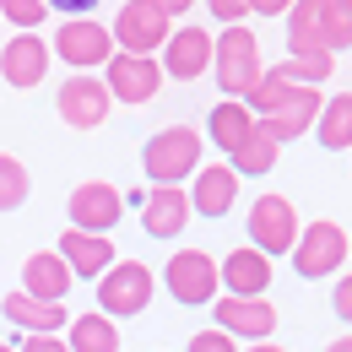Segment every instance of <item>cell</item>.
Segmentation results:
<instances>
[{
	"mask_svg": "<svg viewBox=\"0 0 352 352\" xmlns=\"http://www.w3.org/2000/svg\"><path fill=\"white\" fill-rule=\"evenodd\" d=\"M65 212H71V228H82V233H109L125 217V195L114 184H103V179H87V184L71 190Z\"/></svg>",
	"mask_w": 352,
	"mask_h": 352,
	"instance_id": "cell-11",
	"label": "cell"
},
{
	"mask_svg": "<svg viewBox=\"0 0 352 352\" xmlns=\"http://www.w3.org/2000/svg\"><path fill=\"white\" fill-rule=\"evenodd\" d=\"M49 11H60V16H92L98 11V0H44Z\"/></svg>",
	"mask_w": 352,
	"mask_h": 352,
	"instance_id": "cell-32",
	"label": "cell"
},
{
	"mask_svg": "<svg viewBox=\"0 0 352 352\" xmlns=\"http://www.w3.org/2000/svg\"><path fill=\"white\" fill-rule=\"evenodd\" d=\"M271 71H276L282 82H293V87H320V82L336 71V54H325V49H320V54H287V60L271 65Z\"/></svg>",
	"mask_w": 352,
	"mask_h": 352,
	"instance_id": "cell-25",
	"label": "cell"
},
{
	"mask_svg": "<svg viewBox=\"0 0 352 352\" xmlns=\"http://www.w3.org/2000/svg\"><path fill=\"white\" fill-rule=\"evenodd\" d=\"M320 44L331 54L352 49V0H320Z\"/></svg>",
	"mask_w": 352,
	"mask_h": 352,
	"instance_id": "cell-26",
	"label": "cell"
},
{
	"mask_svg": "<svg viewBox=\"0 0 352 352\" xmlns=\"http://www.w3.org/2000/svg\"><path fill=\"white\" fill-rule=\"evenodd\" d=\"M298 212H293V201L287 195H261L255 206H250V244L261 250V255H293V244H298Z\"/></svg>",
	"mask_w": 352,
	"mask_h": 352,
	"instance_id": "cell-9",
	"label": "cell"
},
{
	"mask_svg": "<svg viewBox=\"0 0 352 352\" xmlns=\"http://www.w3.org/2000/svg\"><path fill=\"white\" fill-rule=\"evenodd\" d=\"M28 190H33V179L22 168V157L0 152V212H16V206L28 201Z\"/></svg>",
	"mask_w": 352,
	"mask_h": 352,
	"instance_id": "cell-28",
	"label": "cell"
},
{
	"mask_svg": "<svg viewBox=\"0 0 352 352\" xmlns=\"http://www.w3.org/2000/svg\"><path fill=\"white\" fill-rule=\"evenodd\" d=\"M217 276H222L228 298H265V287H271V255H261L255 244H239V250L222 255Z\"/></svg>",
	"mask_w": 352,
	"mask_h": 352,
	"instance_id": "cell-14",
	"label": "cell"
},
{
	"mask_svg": "<svg viewBox=\"0 0 352 352\" xmlns=\"http://www.w3.org/2000/svg\"><path fill=\"white\" fill-rule=\"evenodd\" d=\"M206 11L217 16L222 28H239V22L250 16V0H206Z\"/></svg>",
	"mask_w": 352,
	"mask_h": 352,
	"instance_id": "cell-31",
	"label": "cell"
},
{
	"mask_svg": "<svg viewBox=\"0 0 352 352\" xmlns=\"http://www.w3.org/2000/svg\"><path fill=\"white\" fill-rule=\"evenodd\" d=\"M293 0H250V16H287Z\"/></svg>",
	"mask_w": 352,
	"mask_h": 352,
	"instance_id": "cell-35",
	"label": "cell"
},
{
	"mask_svg": "<svg viewBox=\"0 0 352 352\" xmlns=\"http://www.w3.org/2000/svg\"><path fill=\"white\" fill-rule=\"evenodd\" d=\"M44 0H0V22H11L16 33H38L44 28Z\"/></svg>",
	"mask_w": 352,
	"mask_h": 352,
	"instance_id": "cell-29",
	"label": "cell"
},
{
	"mask_svg": "<svg viewBox=\"0 0 352 352\" xmlns=\"http://www.w3.org/2000/svg\"><path fill=\"white\" fill-rule=\"evenodd\" d=\"M152 6H157V11H168V16H184L195 0H152Z\"/></svg>",
	"mask_w": 352,
	"mask_h": 352,
	"instance_id": "cell-36",
	"label": "cell"
},
{
	"mask_svg": "<svg viewBox=\"0 0 352 352\" xmlns=\"http://www.w3.org/2000/svg\"><path fill=\"white\" fill-rule=\"evenodd\" d=\"M54 60H65L71 71H98V65H109L114 60V33L103 28V22H92V16H65L60 28H54Z\"/></svg>",
	"mask_w": 352,
	"mask_h": 352,
	"instance_id": "cell-6",
	"label": "cell"
},
{
	"mask_svg": "<svg viewBox=\"0 0 352 352\" xmlns=\"http://www.w3.org/2000/svg\"><path fill=\"white\" fill-rule=\"evenodd\" d=\"M141 168H146L152 184H184V179H195V168H201V131H190V125L157 131L146 141V152H141Z\"/></svg>",
	"mask_w": 352,
	"mask_h": 352,
	"instance_id": "cell-1",
	"label": "cell"
},
{
	"mask_svg": "<svg viewBox=\"0 0 352 352\" xmlns=\"http://www.w3.org/2000/svg\"><path fill=\"white\" fill-rule=\"evenodd\" d=\"M49 65H54V49H49L38 33H16L11 44L0 49V82L16 87V92L38 87V82L49 76Z\"/></svg>",
	"mask_w": 352,
	"mask_h": 352,
	"instance_id": "cell-13",
	"label": "cell"
},
{
	"mask_svg": "<svg viewBox=\"0 0 352 352\" xmlns=\"http://www.w3.org/2000/svg\"><path fill=\"white\" fill-rule=\"evenodd\" d=\"M325 352H352V336H336V342H331Z\"/></svg>",
	"mask_w": 352,
	"mask_h": 352,
	"instance_id": "cell-37",
	"label": "cell"
},
{
	"mask_svg": "<svg viewBox=\"0 0 352 352\" xmlns=\"http://www.w3.org/2000/svg\"><path fill=\"white\" fill-rule=\"evenodd\" d=\"M250 352H287V347H276V342H255Z\"/></svg>",
	"mask_w": 352,
	"mask_h": 352,
	"instance_id": "cell-38",
	"label": "cell"
},
{
	"mask_svg": "<svg viewBox=\"0 0 352 352\" xmlns=\"http://www.w3.org/2000/svg\"><path fill=\"white\" fill-rule=\"evenodd\" d=\"M54 103H60V120H65L71 131H98V125L109 120V109H114L103 76H92V71H71V76L60 82V92H54Z\"/></svg>",
	"mask_w": 352,
	"mask_h": 352,
	"instance_id": "cell-8",
	"label": "cell"
},
{
	"mask_svg": "<svg viewBox=\"0 0 352 352\" xmlns=\"http://www.w3.org/2000/svg\"><path fill=\"white\" fill-rule=\"evenodd\" d=\"M71 287H76V276H71V265L60 261V250H38V255L22 261V293H28V298H38V304H65Z\"/></svg>",
	"mask_w": 352,
	"mask_h": 352,
	"instance_id": "cell-17",
	"label": "cell"
},
{
	"mask_svg": "<svg viewBox=\"0 0 352 352\" xmlns=\"http://www.w3.org/2000/svg\"><path fill=\"white\" fill-rule=\"evenodd\" d=\"M331 304H336V314H342V320L352 325V276H342V282H336V293H331Z\"/></svg>",
	"mask_w": 352,
	"mask_h": 352,
	"instance_id": "cell-33",
	"label": "cell"
},
{
	"mask_svg": "<svg viewBox=\"0 0 352 352\" xmlns=\"http://www.w3.org/2000/svg\"><path fill=\"white\" fill-rule=\"evenodd\" d=\"M184 352H239V342H233L228 331H195Z\"/></svg>",
	"mask_w": 352,
	"mask_h": 352,
	"instance_id": "cell-30",
	"label": "cell"
},
{
	"mask_svg": "<svg viewBox=\"0 0 352 352\" xmlns=\"http://www.w3.org/2000/svg\"><path fill=\"white\" fill-rule=\"evenodd\" d=\"M212 54H217V38H212L206 28H174V38L163 44L157 65H163V76H174V82H195V76L212 71Z\"/></svg>",
	"mask_w": 352,
	"mask_h": 352,
	"instance_id": "cell-12",
	"label": "cell"
},
{
	"mask_svg": "<svg viewBox=\"0 0 352 352\" xmlns=\"http://www.w3.org/2000/svg\"><path fill=\"white\" fill-rule=\"evenodd\" d=\"M0 314H6V320H16V325H22L28 336H60V331L71 325L65 304H38V298H28L22 287H16V293H11L6 304H0Z\"/></svg>",
	"mask_w": 352,
	"mask_h": 352,
	"instance_id": "cell-20",
	"label": "cell"
},
{
	"mask_svg": "<svg viewBox=\"0 0 352 352\" xmlns=\"http://www.w3.org/2000/svg\"><path fill=\"white\" fill-rule=\"evenodd\" d=\"M217 331H228L233 342H271V331H276V309L265 304V298H217Z\"/></svg>",
	"mask_w": 352,
	"mask_h": 352,
	"instance_id": "cell-15",
	"label": "cell"
},
{
	"mask_svg": "<svg viewBox=\"0 0 352 352\" xmlns=\"http://www.w3.org/2000/svg\"><path fill=\"white\" fill-rule=\"evenodd\" d=\"M184 222H190V190H179V184H152L146 201H141V228H146V239H174V233H184Z\"/></svg>",
	"mask_w": 352,
	"mask_h": 352,
	"instance_id": "cell-16",
	"label": "cell"
},
{
	"mask_svg": "<svg viewBox=\"0 0 352 352\" xmlns=\"http://www.w3.org/2000/svg\"><path fill=\"white\" fill-rule=\"evenodd\" d=\"M16 352H71V347H65V336H28Z\"/></svg>",
	"mask_w": 352,
	"mask_h": 352,
	"instance_id": "cell-34",
	"label": "cell"
},
{
	"mask_svg": "<svg viewBox=\"0 0 352 352\" xmlns=\"http://www.w3.org/2000/svg\"><path fill=\"white\" fill-rule=\"evenodd\" d=\"M276 157H282V146H276V141H271V135H250V141H244V146H239V152H233V157H228V168H233V174H271V168H276Z\"/></svg>",
	"mask_w": 352,
	"mask_h": 352,
	"instance_id": "cell-27",
	"label": "cell"
},
{
	"mask_svg": "<svg viewBox=\"0 0 352 352\" xmlns=\"http://www.w3.org/2000/svg\"><path fill=\"white\" fill-rule=\"evenodd\" d=\"M152 293H157V276H152L141 261H114L103 276H98V314H109V320L146 314Z\"/></svg>",
	"mask_w": 352,
	"mask_h": 352,
	"instance_id": "cell-2",
	"label": "cell"
},
{
	"mask_svg": "<svg viewBox=\"0 0 352 352\" xmlns=\"http://www.w3.org/2000/svg\"><path fill=\"white\" fill-rule=\"evenodd\" d=\"M65 347L71 352H120V325L109 314H71Z\"/></svg>",
	"mask_w": 352,
	"mask_h": 352,
	"instance_id": "cell-22",
	"label": "cell"
},
{
	"mask_svg": "<svg viewBox=\"0 0 352 352\" xmlns=\"http://www.w3.org/2000/svg\"><path fill=\"white\" fill-rule=\"evenodd\" d=\"M314 135H320V146H331V152H347L352 146V92L325 98V109H320V120H314Z\"/></svg>",
	"mask_w": 352,
	"mask_h": 352,
	"instance_id": "cell-23",
	"label": "cell"
},
{
	"mask_svg": "<svg viewBox=\"0 0 352 352\" xmlns=\"http://www.w3.org/2000/svg\"><path fill=\"white\" fill-rule=\"evenodd\" d=\"M103 87H109L114 103L141 109V103H152L157 87H163V65H157L152 54H120V49H114V60L103 65Z\"/></svg>",
	"mask_w": 352,
	"mask_h": 352,
	"instance_id": "cell-10",
	"label": "cell"
},
{
	"mask_svg": "<svg viewBox=\"0 0 352 352\" xmlns=\"http://www.w3.org/2000/svg\"><path fill=\"white\" fill-rule=\"evenodd\" d=\"M212 71H217V87L228 92V98H244V92L265 76V65H261V38H255L244 22H239V28H222L217 54H212Z\"/></svg>",
	"mask_w": 352,
	"mask_h": 352,
	"instance_id": "cell-3",
	"label": "cell"
},
{
	"mask_svg": "<svg viewBox=\"0 0 352 352\" xmlns=\"http://www.w3.org/2000/svg\"><path fill=\"white\" fill-rule=\"evenodd\" d=\"M109 33H114L120 54H163V44L174 38V16L157 11L152 0H125Z\"/></svg>",
	"mask_w": 352,
	"mask_h": 352,
	"instance_id": "cell-4",
	"label": "cell"
},
{
	"mask_svg": "<svg viewBox=\"0 0 352 352\" xmlns=\"http://www.w3.org/2000/svg\"><path fill=\"white\" fill-rule=\"evenodd\" d=\"M342 265H347V233L331 217L309 222L304 233H298V244H293V271L304 282H320V276H336Z\"/></svg>",
	"mask_w": 352,
	"mask_h": 352,
	"instance_id": "cell-7",
	"label": "cell"
},
{
	"mask_svg": "<svg viewBox=\"0 0 352 352\" xmlns=\"http://www.w3.org/2000/svg\"><path fill=\"white\" fill-rule=\"evenodd\" d=\"M206 135L217 141V152H239L250 135H255V114H250V103L244 98H228V103H217L212 109V120H206Z\"/></svg>",
	"mask_w": 352,
	"mask_h": 352,
	"instance_id": "cell-21",
	"label": "cell"
},
{
	"mask_svg": "<svg viewBox=\"0 0 352 352\" xmlns=\"http://www.w3.org/2000/svg\"><path fill=\"white\" fill-rule=\"evenodd\" d=\"M0 352H16V347H6V342H0Z\"/></svg>",
	"mask_w": 352,
	"mask_h": 352,
	"instance_id": "cell-39",
	"label": "cell"
},
{
	"mask_svg": "<svg viewBox=\"0 0 352 352\" xmlns=\"http://www.w3.org/2000/svg\"><path fill=\"white\" fill-rule=\"evenodd\" d=\"M233 201H239V174H233L228 163H201V168H195V184H190V212L217 222V217L233 212Z\"/></svg>",
	"mask_w": 352,
	"mask_h": 352,
	"instance_id": "cell-18",
	"label": "cell"
},
{
	"mask_svg": "<svg viewBox=\"0 0 352 352\" xmlns=\"http://www.w3.org/2000/svg\"><path fill=\"white\" fill-rule=\"evenodd\" d=\"M60 261L71 265V276L76 282H98L109 265L120 261L114 255V244H109V233H82V228H71V233H60Z\"/></svg>",
	"mask_w": 352,
	"mask_h": 352,
	"instance_id": "cell-19",
	"label": "cell"
},
{
	"mask_svg": "<svg viewBox=\"0 0 352 352\" xmlns=\"http://www.w3.org/2000/svg\"><path fill=\"white\" fill-rule=\"evenodd\" d=\"M320 49H325L320 44V0H293V11H287V54H320Z\"/></svg>",
	"mask_w": 352,
	"mask_h": 352,
	"instance_id": "cell-24",
	"label": "cell"
},
{
	"mask_svg": "<svg viewBox=\"0 0 352 352\" xmlns=\"http://www.w3.org/2000/svg\"><path fill=\"white\" fill-rule=\"evenodd\" d=\"M163 287L174 293V304L184 309H201V304H217V261L206 255V250H174L168 265H163Z\"/></svg>",
	"mask_w": 352,
	"mask_h": 352,
	"instance_id": "cell-5",
	"label": "cell"
}]
</instances>
